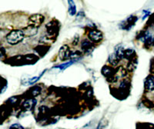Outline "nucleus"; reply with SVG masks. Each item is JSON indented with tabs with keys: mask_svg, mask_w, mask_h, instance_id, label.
Returning a JSON list of instances; mask_svg holds the SVG:
<instances>
[{
	"mask_svg": "<svg viewBox=\"0 0 154 129\" xmlns=\"http://www.w3.org/2000/svg\"><path fill=\"white\" fill-rule=\"evenodd\" d=\"M25 37V34L23 32V30L15 29L12 30L9 32L6 36V41L9 45L14 46L17 45L20 42L23 40Z\"/></svg>",
	"mask_w": 154,
	"mask_h": 129,
	"instance_id": "obj_1",
	"label": "nucleus"
},
{
	"mask_svg": "<svg viewBox=\"0 0 154 129\" xmlns=\"http://www.w3.org/2000/svg\"><path fill=\"white\" fill-rule=\"evenodd\" d=\"M44 19H45V18L42 15L34 14L29 17L28 26L38 28L43 23Z\"/></svg>",
	"mask_w": 154,
	"mask_h": 129,
	"instance_id": "obj_2",
	"label": "nucleus"
},
{
	"mask_svg": "<svg viewBox=\"0 0 154 129\" xmlns=\"http://www.w3.org/2000/svg\"><path fill=\"white\" fill-rule=\"evenodd\" d=\"M137 17L135 16H130V17H128L126 20L122 22L120 24V27L122 29L124 30H130L134 26L135 23L137 22Z\"/></svg>",
	"mask_w": 154,
	"mask_h": 129,
	"instance_id": "obj_3",
	"label": "nucleus"
},
{
	"mask_svg": "<svg viewBox=\"0 0 154 129\" xmlns=\"http://www.w3.org/2000/svg\"><path fill=\"white\" fill-rule=\"evenodd\" d=\"M71 53L72 52H70V49L69 48V46L67 45H64V46H63L60 49V51H59V57H60V58L62 61H64V60H66L68 59L69 58H70Z\"/></svg>",
	"mask_w": 154,
	"mask_h": 129,
	"instance_id": "obj_4",
	"label": "nucleus"
},
{
	"mask_svg": "<svg viewBox=\"0 0 154 129\" xmlns=\"http://www.w3.org/2000/svg\"><path fill=\"white\" fill-rule=\"evenodd\" d=\"M89 38L94 42H99L103 39V33L99 30H92L89 32Z\"/></svg>",
	"mask_w": 154,
	"mask_h": 129,
	"instance_id": "obj_5",
	"label": "nucleus"
},
{
	"mask_svg": "<svg viewBox=\"0 0 154 129\" xmlns=\"http://www.w3.org/2000/svg\"><path fill=\"white\" fill-rule=\"evenodd\" d=\"M46 29H47V33L49 35H56L58 33V31H59V28H58L57 24H55L54 22H50L47 24V26H46Z\"/></svg>",
	"mask_w": 154,
	"mask_h": 129,
	"instance_id": "obj_6",
	"label": "nucleus"
},
{
	"mask_svg": "<svg viewBox=\"0 0 154 129\" xmlns=\"http://www.w3.org/2000/svg\"><path fill=\"white\" fill-rule=\"evenodd\" d=\"M144 86L148 91L154 90V76L152 75H149L144 80Z\"/></svg>",
	"mask_w": 154,
	"mask_h": 129,
	"instance_id": "obj_7",
	"label": "nucleus"
},
{
	"mask_svg": "<svg viewBox=\"0 0 154 129\" xmlns=\"http://www.w3.org/2000/svg\"><path fill=\"white\" fill-rule=\"evenodd\" d=\"M23 32H24L25 34V36H26V35L29 37L33 36V35H35V34L37 33V28L28 26L27 28H26L23 30Z\"/></svg>",
	"mask_w": 154,
	"mask_h": 129,
	"instance_id": "obj_8",
	"label": "nucleus"
},
{
	"mask_svg": "<svg viewBox=\"0 0 154 129\" xmlns=\"http://www.w3.org/2000/svg\"><path fill=\"white\" fill-rule=\"evenodd\" d=\"M114 53L116 55V56H117L119 60H121L122 58H124L125 51L123 49V46H120V45H119V46H117L115 48V52H114Z\"/></svg>",
	"mask_w": 154,
	"mask_h": 129,
	"instance_id": "obj_9",
	"label": "nucleus"
},
{
	"mask_svg": "<svg viewBox=\"0 0 154 129\" xmlns=\"http://www.w3.org/2000/svg\"><path fill=\"white\" fill-rule=\"evenodd\" d=\"M36 101L35 99H28L23 103V107L26 110H31L35 106Z\"/></svg>",
	"mask_w": 154,
	"mask_h": 129,
	"instance_id": "obj_10",
	"label": "nucleus"
},
{
	"mask_svg": "<svg viewBox=\"0 0 154 129\" xmlns=\"http://www.w3.org/2000/svg\"><path fill=\"white\" fill-rule=\"evenodd\" d=\"M102 72L103 74V75H105L107 78H110L111 76H112L114 74V70L112 69L111 67L109 66H104L102 69Z\"/></svg>",
	"mask_w": 154,
	"mask_h": 129,
	"instance_id": "obj_11",
	"label": "nucleus"
},
{
	"mask_svg": "<svg viewBox=\"0 0 154 129\" xmlns=\"http://www.w3.org/2000/svg\"><path fill=\"white\" fill-rule=\"evenodd\" d=\"M69 4V13L70 16H75L76 13V8H75V2L73 1H68Z\"/></svg>",
	"mask_w": 154,
	"mask_h": 129,
	"instance_id": "obj_12",
	"label": "nucleus"
},
{
	"mask_svg": "<svg viewBox=\"0 0 154 129\" xmlns=\"http://www.w3.org/2000/svg\"><path fill=\"white\" fill-rule=\"evenodd\" d=\"M119 59L118 58V57L116 56V55L115 53L111 54L110 56H109V63H110L112 65H113V66H116V65L119 63Z\"/></svg>",
	"mask_w": 154,
	"mask_h": 129,
	"instance_id": "obj_13",
	"label": "nucleus"
},
{
	"mask_svg": "<svg viewBox=\"0 0 154 129\" xmlns=\"http://www.w3.org/2000/svg\"><path fill=\"white\" fill-rule=\"evenodd\" d=\"M82 49L86 52H89V49H92V44L91 42H89L88 40H85L82 43Z\"/></svg>",
	"mask_w": 154,
	"mask_h": 129,
	"instance_id": "obj_14",
	"label": "nucleus"
},
{
	"mask_svg": "<svg viewBox=\"0 0 154 129\" xmlns=\"http://www.w3.org/2000/svg\"><path fill=\"white\" fill-rule=\"evenodd\" d=\"M30 92H31V94L32 96H37L38 94H40L41 92V88L39 87H38V86H35V87L32 88L31 89V91H30Z\"/></svg>",
	"mask_w": 154,
	"mask_h": 129,
	"instance_id": "obj_15",
	"label": "nucleus"
},
{
	"mask_svg": "<svg viewBox=\"0 0 154 129\" xmlns=\"http://www.w3.org/2000/svg\"><path fill=\"white\" fill-rule=\"evenodd\" d=\"M134 53V50L133 49H128L125 51L124 53V58H130L133 57V55Z\"/></svg>",
	"mask_w": 154,
	"mask_h": 129,
	"instance_id": "obj_16",
	"label": "nucleus"
},
{
	"mask_svg": "<svg viewBox=\"0 0 154 129\" xmlns=\"http://www.w3.org/2000/svg\"><path fill=\"white\" fill-rule=\"evenodd\" d=\"M73 62H74V61L72 60V62H66V63H63V64H60V65H58L56 68H60V69H62V70L66 69V68H68V67L69 66V65H71V64H72Z\"/></svg>",
	"mask_w": 154,
	"mask_h": 129,
	"instance_id": "obj_17",
	"label": "nucleus"
},
{
	"mask_svg": "<svg viewBox=\"0 0 154 129\" xmlns=\"http://www.w3.org/2000/svg\"><path fill=\"white\" fill-rule=\"evenodd\" d=\"M9 129H24V128L21 125V124L16 123V124H13L10 126Z\"/></svg>",
	"mask_w": 154,
	"mask_h": 129,
	"instance_id": "obj_18",
	"label": "nucleus"
},
{
	"mask_svg": "<svg viewBox=\"0 0 154 129\" xmlns=\"http://www.w3.org/2000/svg\"><path fill=\"white\" fill-rule=\"evenodd\" d=\"M149 14H150V12L149 11H143V20H144V19H146V18H147L148 16H149Z\"/></svg>",
	"mask_w": 154,
	"mask_h": 129,
	"instance_id": "obj_19",
	"label": "nucleus"
},
{
	"mask_svg": "<svg viewBox=\"0 0 154 129\" xmlns=\"http://www.w3.org/2000/svg\"><path fill=\"white\" fill-rule=\"evenodd\" d=\"M152 45L154 46V38H153V41H152Z\"/></svg>",
	"mask_w": 154,
	"mask_h": 129,
	"instance_id": "obj_20",
	"label": "nucleus"
},
{
	"mask_svg": "<svg viewBox=\"0 0 154 129\" xmlns=\"http://www.w3.org/2000/svg\"><path fill=\"white\" fill-rule=\"evenodd\" d=\"M153 73H154V68H153Z\"/></svg>",
	"mask_w": 154,
	"mask_h": 129,
	"instance_id": "obj_21",
	"label": "nucleus"
}]
</instances>
